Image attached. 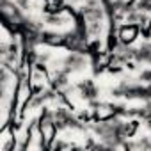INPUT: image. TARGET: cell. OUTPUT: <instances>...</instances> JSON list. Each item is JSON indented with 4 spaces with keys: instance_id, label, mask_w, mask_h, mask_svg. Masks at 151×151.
<instances>
[{
    "instance_id": "cell-3",
    "label": "cell",
    "mask_w": 151,
    "mask_h": 151,
    "mask_svg": "<svg viewBox=\"0 0 151 151\" xmlns=\"http://www.w3.org/2000/svg\"><path fill=\"white\" fill-rule=\"evenodd\" d=\"M77 89L80 91V98L82 100H96L98 98V87L94 86L93 80H84V82H78L77 84Z\"/></svg>"
},
{
    "instance_id": "cell-2",
    "label": "cell",
    "mask_w": 151,
    "mask_h": 151,
    "mask_svg": "<svg viewBox=\"0 0 151 151\" xmlns=\"http://www.w3.org/2000/svg\"><path fill=\"white\" fill-rule=\"evenodd\" d=\"M87 22H103V18L107 16L105 13V7L101 4H96V6H91V4H86V7H82V13H80Z\"/></svg>"
},
{
    "instance_id": "cell-16",
    "label": "cell",
    "mask_w": 151,
    "mask_h": 151,
    "mask_svg": "<svg viewBox=\"0 0 151 151\" xmlns=\"http://www.w3.org/2000/svg\"><path fill=\"white\" fill-rule=\"evenodd\" d=\"M147 64H151V57H149V60H147Z\"/></svg>"
},
{
    "instance_id": "cell-12",
    "label": "cell",
    "mask_w": 151,
    "mask_h": 151,
    "mask_svg": "<svg viewBox=\"0 0 151 151\" xmlns=\"http://www.w3.org/2000/svg\"><path fill=\"white\" fill-rule=\"evenodd\" d=\"M126 112H128V109L124 105H112V116L123 117V116H126Z\"/></svg>"
},
{
    "instance_id": "cell-15",
    "label": "cell",
    "mask_w": 151,
    "mask_h": 151,
    "mask_svg": "<svg viewBox=\"0 0 151 151\" xmlns=\"http://www.w3.org/2000/svg\"><path fill=\"white\" fill-rule=\"evenodd\" d=\"M146 124H147V128L151 130V119H147V123H146Z\"/></svg>"
},
{
    "instance_id": "cell-5",
    "label": "cell",
    "mask_w": 151,
    "mask_h": 151,
    "mask_svg": "<svg viewBox=\"0 0 151 151\" xmlns=\"http://www.w3.org/2000/svg\"><path fill=\"white\" fill-rule=\"evenodd\" d=\"M147 20H149V16H147V13H142V11H132V13H128L126 14V22L128 23H140V25H146L147 23Z\"/></svg>"
},
{
    "instance_id": "cell-7",
    "label": "cell",
    "mask_w": 151,
    "mask_h": 151,
    "mask_svg": "<svg viewBox=\"0 0 151 151\" xmlns=\"http://www.w3.org/2000/svg\"><path fill=\"white\" fill-rule=\"evenodd\" d=\"M128 25H130V27H124V29H121V43H126V45H128V43L133 39L132 36L137 32V29H135V25H133V23H128Z\"/></svg>"
},
{
    "instance_id": "cell-9",
    "label": "cell",
    "mask_w": 151,
    "mask_h": 151,
    "mask_svg": "<svg viewBox=\"0 0 151 151\" xmlns=\"http://www.w3.org/2000/svg\"><path fill=\"white\" fill-rule=\"evenodd\" d=\"M86 29H87V36L96 37L101 32V22H87L86 23Z\"/></svg>"
},
{
    "instance_id": "cell-11",
    "label": "cell",
    "mask_w": 151,
    "mask_h": 151,
    "mask_svg": "<svg viewBox=\"0 0 151 151\" xmlns=\"http://www.w3.org/2000/svg\"><path fill=\"white\" fill-rule=\"evenodd\" d=\"M64 22H66V20H64L60 14H55V13L46 16V23H48V25H64Z\"/></svg>"
},
{
    "instance_id": "cell-10",
    "label": "cell",
    "mask_w": 151,
    "mask_h": 151,
    "mask_svg": "<svg viewBox=\"0 0 151 151\" xmlns=\"http://www.w3.org/2000/svg\"><path fill=\"white\" fill-rule=\"evenodd\" d=\"M137 117H142V119H146V121L151 119V101H146V105L139 109Z\"/></svg>"
},
{
    "instance_id": "cell-1",
    "label": "cell",
    "mask_w": 151,
    "mask_h": 151,
    "mask_svg": "<svg viewBox=\"0 0 151 151\" xmlns=\"http://www.w3.org/2000/svg\"><path fill=\"white\" fill-rule=\"evenodd\" d=\"M62 66H64V68H62V71H64V73L80 71V69H84V66H86V59H84V55H82V53L73 52V53H69L68 57H64Z\"/></svg>"
},
{
    "instance_id": "cell-8",
    "label": "cell",
    "mask_w": 151,
    "mask_h": 151,
    "mask_svg": "<svg viewBox=\"0 0 151 151\" xmlns=\"http://www.w3.org/2000/svg\"><path fill=\"white\" fill-rule=\"evenodd\" d=\"M68 86V73H64V71H60V73H57L55 75V78H53V89H64Z\"/></svg>"
},
{
    "instance_id": "cell-4",
    "label": "cell",
    "mask_w": 151,
    "mask_h": 151,
    "mask_svg": "<svg viewBox=\"0 0 151 151\" xmlns=\"http://www.w3.org/2000/svg\"><path fill=\"white\" fill-rule=\"evenodd\" d=\"M50 100H55V91L53 89H48V91H41L39 94H34V98L30 100V107L32 109H37V107H41L43 103H46V101H50Z\"/></svg>"
},
{
    "instance_id": "cell-6",
    "label": "cell",
    "mask_w": 151,
    "mask_h": 151,
    "mask_svg": "<svg viewBox=\"0 0 151 151\" xmlns=\"http://www.w3.org/2000/svg\"><path fill=\"white\" fill-rule=\"evenodd\" d=\"M41 41L43 43H46V45H64V36H60V34H57V32H50V30H46V32H43L41 34Z\"/></svg>"
},
{
    "instance_id": "cell-14",
    "label": "cell",
    "mask_w": 151,
    "mask_h": 151,
    "mask_svg": "<svg viewBox=\"0 0 151 151\" xmlns=\"http://www.w3.org/2000/svg\"><path fill=\"white\" fill-rule=\"evenodd\" d=\"M64 147H68V144H66V142H62V140H59V142H55V144H53V149H64Z\"/></svg>"
},
{
    "instance_id": "cell-13",
    "label": "cell",
    "mask_w": 151,
    "mask_h": 151,
    "mask_svg": "<svg viewBox=\"0 0 151 151\" xmlns=\"http://www.w3.org/2000/svg\"><path fill=\"white\" fill-rule=\"evenodd\" d=\"M140 80H142V82L151 84V69H146V71H142V73H140Z\"/></svg>"
}]
</instances>
